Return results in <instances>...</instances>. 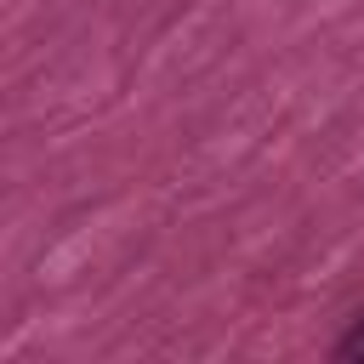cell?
I'll use <instances>...</instances> for the list:
<instances>
[{
  "label": "cell",
  "mask_w": 364,
  "mask_h": 364,
  "mask_svg": "<svg viewBox=\"0 0 364 364\" xmlns=\"http://www.w3.org/2000/svg\"><path fill=\"white\" fill-rule=\"evenodd\" d=\"M336 358H347V364H364V318L341 336V347H336Z\"/></svg>",
  "instance_id": "obj_1"
}]
</instances>
